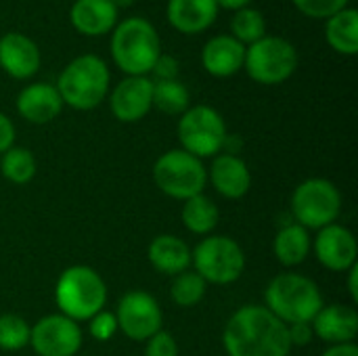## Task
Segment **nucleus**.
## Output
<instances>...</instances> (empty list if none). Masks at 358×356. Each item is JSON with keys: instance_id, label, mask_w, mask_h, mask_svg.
I'll use <instances>...</instances> for the list:
<instances>
[{"instance_id": "f257e3e1", "label": "nucleus", "mask_w": 358, "mask_h": 356, "mask_svg": "<svg viewBox=\"0 0 358 356\" xmlns=\"http://www.w3.org/2000/svg\"><path fill=\"white\" fill-rule=\"evenodd\" d=\"M222 344L229 356H287L292 350L287 325L258 304L241 306L229 317Z\"/></svg>"}, {"instance_id": "f03ea898", "label": "nucleus", "mask_w": 358, "mask_h": 356, "mask_svg": "<svg viewBox=\"0 0 358 356\" xmlns=\"http://www.w3.org/2000/svg\"><path fill=\"white\" fill-rule=\"evenodd\" d=\"M266 308L285 325L313 323L317 313L325 306L317 283L298 273L277 275L264 292Z\"/></svg>"}, {"instance_id": "7ed1b4c3", "label": "nucleus", "mask_w": 358, "mask_h": 356, "mask_svg": "<svg viewBox=\"0 0 358 356\" xmlns=\"http://www.w3.org/2000/svg\"><path fill=\"white\" fill-rule=\"evenodd\" d=\"M162 55L157 29L143 17H128L113 27L111 57L115 65L128 76L151 73Z\"/></svg>"}, {"instance_id": "20e7f679", "label": "nucleus", "mask_w": 358, "mask_h": 356, "mask_svg": "<svg viewBox=\"0 0 358 356\" xmlns=\"http://www.w3.org/2000/svg\"><path fill=\"white\" fill-rule=\"evenodd\" d=\"M55 300L63 317L76 323L90 321L107 302V285L94 269L76 264L57 279Z\"/></svg>"}, {"instance_id": "39448f33", "label": "nucleus", "mask_w": 358, "mask_h": 356, "mask_svg": "<svg viewBox=\"0 0 358 356\" xmlns=\"http://www.w3.org/2000/svg\"><path fill=\"white\" fill-rule=\"evenodd\" d=\"M107 63L96 55H80L65 65L59 76L57 90L63 105L78 111H90L99 107L109 90Z\"/></svg>"}, {"instance_id": "423d86ee", "label": "nucleus", "mask_w": 358, "mask_h": 356, "mask_svg": "<svg viewBox=\"0 0 358 356\" xmlns=\"http://www.w3.org/2000/svg\"><path fill=\"white\" fill-rule=\"evenodd\" d=\"M153 180L168 197L187 201L203 193L208 185V170L199 157L182 149H170L153 164Z\"/></svg>"}, {"instance_id": "0eeeda50", "label": "nucleus", "mask_w": 358, "mask_h": 356, "mask_svg": "<svg viewBox=\"0 0 358 356\" xmlns=\"http://www.w3.org/2000/svg\"><path fill=\"white\" fill-rule=\"evenodd\" d=\"M191 264L206 283L229 285L243 275L245 254L233 237L208 235L191 252Z\"/></svg>"}, {"instance_id": "6e6552de", "label": "nucleus", "mask_w": 358, "mask_h": 356, "mask_svg": "<svg viewBox=\"0 0 358 356\" xmlns=\"http://www.w3.org/2000/svg\"><path fill=\"white\" fill-rule=\"evenodd\" d=\"M243 67L254 82L275 86L294 76L298 67V50L281 36H264L245 48Z\"/></svg>"}, {"instance_id": "1a4fd4ad", "label": "nucleus", "mask_w": 358, "mask_h": 356, "mask_svg": "<svg viewBox=\"0 0 358 356\" xmlns=\"http://www.w3.org/2000/svg\"><path fill=\"white\" fill-rule=\"evenodd\" d=\"M227 124L210 105L189 107L178 120V141L182 151L203 159L216 157L227 145Z\"/></svg>"}, {"instance_id": "9d476101", "label": "nucleus", "mask_w": 358, "mask_h": 356, "mask_svg": "<svg viewBox=\"0 0 358 356\" xmlns=\"http://www.w3.org/2000/svg\"><path fill=\"white\" fill-rule=\"evenodd\" d=\"M292 212L304 229H323L338 220L342 193L327 178H308L292 193Z\"/></svg>"}, {"instance_id": "9b49d317", "label": "nucleus", "mask_w": 358, "mask_h": 356, "mask_svg": "<svg viewBox=\"0 0 358 356\" xmlns=\"http://www.w3.org/2000/svg\"><path fill=\"white\" fill-rule=\"evenodd\" d=\"M117 329L132 342H147L162 329L164 315L157 300L141 290L128 292L117 302Z\"/></svg>"}, {"instance_id": "f8f14e48", "label": "nucleus", "mask_w": 358, "mask_h": 356, "mask_svg": "<svg viewBox=\"0 0 358 356\" xmlns=\"http://www.w3.org/2000/svg\"><path fill=\"white\" fill-rule=\"evenodd\" d=\"M29 346L38 356H76L82 348V329L61 313L46 315L29 329Z\"/></svg>"}, {"instance_id": "ddd939ff", "label": "nucleus", "mask_w": 358, "mask_h": 356, "mask_svg": "<svg viewBox=\"0 0 358 356\" xmlns=\"http://www.w3.org/2000/svg\"><path fill=\"white\" fill-rule=\"evenodd\" d=\"M315 256L317 260L334 273H348L357 264V237L350 229L334 222L319 229L315 237Z\"/></svg>"}, {"instance_id": "4468645a", "label": "nucleus", "mask_w": 358, "mask_h": 356, "mask_svg": "<svg viewBox=\"0 0 358 356\" xmlns=\"http://www.w3.org/2000/svg\"><path fill=\"white\" fill-rule=\"evenodd\" d=\"M109 105L120 122L143 120L153 107V80L147 76H128L111 92Z\"/></svg>"}, {"instance_id": "2eb2a0df", "label": "nucleus", "mask_w": 358, "mask_h": 356, "mask_svg": "<svg viewBox=\"0 0 358 356\" xmlns=\"http://www.w3.org/2000/svg\"><path fill=\"white\" fill-rule=\"evenodd\" d=\"M0 67L15 80H27L40 69L38 44L19 34L8 31L0 38Z\"/></svg>"}, {"instance_id": "dca6fc26", "label": "nucleus", "mask_w": 358, "mask_h": 356, "mask_svg": "<svg viewBox=\"0 0 358 356\" xmlns=\"http://www.w3.org/2000/svg\"><path fill=\"white\" fill-rule=\"evenodd\" d=\"M310 327L317 338L331 346L350 344L358 334V313L346 304H329L317 313Z\"/></svg>"}, {"instance_id": "f3484780", "label": "nucleus", "mask_w": 358, "mask_h": 356, "mask_svg": "<svg viewBox=\"0 0 358 356\" xmlns=\"http://www.w3.org/2000/svg\"><path fill=\"white\" fill-rule=\"evenodd\" d=\"M208 178L212 187L227 199H241L252 187V172L248 164L233 153L216 155L210 166Z\"/></svg>"}, {"instance_id": "a211bd4d", "label": "nucleus", "mask_w": 358, "mask_h": 356, "mask_svg": "<svg viewBox=\"0 0 358 356\" xmlns=\"http://www.w3.org/2000/svg\"><path fill=\"white\" fill-rule=\"evenodd\" d=\"M63 109L61 94L57 86L46 82H36L25 86L17 94V111L29 124H48Z\"/></svg>"}, {"instance_id": "6ab92c4d", "label": "nucleus", "mask_w": 358, "mask_h": 356, "mask_svg": "<svg viewBox=\"0 0 358 356\" xmlns=\"http://www.w3.org/2000/svg\"><path fill=\"white\" fill-rule=\"evenodd\" d=\"M245 61V46L233 36H216L201 50V65L214 78L235 76Z\"/></svg>"}, {"instance_id": "aec40b11", "label": "nucleus", "mask_w": 358, "mask_h": 356, "mask_svg": "<svg viewBox=\"0 0 358 356\" xmlns=\"http://www.w3.org/2000/svg\"><path fill=\"white\" fill-rule=\"evenodd\" d=\"M168 21L180 34L206 31L218 15L216 0H168Z\"/></svg>"}, {"instance_id": "412c9836", "label": "nucleus", "mask_w": 358, "mask_h": 356, "mask_svg": "<svg viewBox=\"0 0 358 356\" xmlns=\"http://www.w3.org/2000/svg\"><path fill=\"white\" fill-rule=\"evenodd\" d=\"M71 25L84 36H103L117 25V8L111 0H76L69 10Z\"/></svg>"}, {"instance_id": "4be33fe9", "label": "nucleus", "mask_w": 358, "mask_h": 356, "mask_svg": "<svg viewBox=\"0 0 358 356\" xmlns=\"http://www.w3.org/2000/svg\"><path fill=\"white\" fill-rule=\"evenodd\" d=\"M151 266L162 273L176 277L191 266V248L174 235H157L147 250Z\"/></svg>"}, {"instance_id": "5701e85b", "label": "nucleus", "mask_w": 358, "mask_h": 356, "mask_svg": "<svg viewBox=\"0 0 358 356\" xmlns=\"http://www.w3.org/2000/svg\"><path fill=\"white\" fill-rule=\"evenodd\" d=\"M310 248H313V241H310L308 229H304L298 222L285 225L283 229H279V233L275 235V241H273L275 258L283 266H298V264H302L308 258Z\"/></svg>"}, {"instance_id": "b1692460", "label": "nucleus", "mask_w": 358, "mask_h": 356, "mask_svg": "<svg viewBox=\"0 0 358 356\" xmlns=\"http://www.w3.org/2000/svg\"><path fill=\"white\" fill-rule=\"evenodd\" d=\"M325 38L329 46L342 55H357L358 50V13L346 6L327 19Z\"/></svg>"}, {"instance_id": "393cba45", "label": "nucleus", "mask_w": 358, "mask_h": 356, "mask_svg": "<svg viewBox=\"0 0 358 356\" xmlns=\"http://www.w3.org/2000/svg\"><path fill=\"white\" fill-rule=\"evenodd\" d=\"M180 218L185 229L193 235H210L220 220V210L208 195L201 193L185 201Z\"/></svg>"}, {"instance_id": "a878e982", "label": "nucleus", "mask_w": 358, "mask_h": 356, "mask_svg": "<svg viewBox=\"0 0 358 356\" xmlns=\"http://www.w3.org/2000/svg\"><path fill=\"white\" fill-rule=\"evenodd\" d=\"M153 107L166 115H182L189 109V90L180 80H153Z\"/></svg>"}, {"instance_id": "bb28decb", "label": "nucleus", "mask_w": 358, "mask_h": 356, "mask_svg": "<svg viewBox=\"0 0 358 356\" xmlns=\"http://www.w3.org/2000/svg\"><path fill=\"white\" fill-rule=\"evenodd\" d=\"M0 172L13 185H27L36 176V157L29 149L10 147L0 157Z\"/></svg>"}, {"instance_id": "cd10ccee", "label": "nucleus", "mask_w": 358, "mask_h": 356, "mask_svg": "<svg viewBox=\"0 0 358 356\" xmlns=\"http://www.w3.org/2000/svg\"><path fill=\"white\" fill-rule=\"evenodd\" d=\"M231 29H233V38L245 46V44H254L266 36V21L258 8L245 6V8L235 10L233 21H231Z\"/></svg>"}, {"instance_id": "c85d7f7f", "label": "nucleus", "mask_w": 358, "mask_h": 356, "mask_svg": "<svg viewBox=\"0 0 358 356\" xmlns=\"http://www.w3.org/2000/svg\"><path fill=\"white\" fill-rule=\"evenodd\" d=\"M206 287H208V283L195 271H185L174 277V281L170 285V298L174 300L176 306L191 308L203 300Z\"/></svg>"}, {"instance_id": "c756f323", "label": "nucleus", "mask_w": 358, "mask_h": 356, "mask_svg": "<svg viewBox=\"0 0 358 356\" xmlns=\"http://www.w3.org/2000/svg\"><path fill=\"white\" fill-rule=\"evenodd\" d=\"M29 325L19 315H0V350L17 353L29 344Z\"/></svg>"}, {"instance_id": "7c9ffc66", "label": "nucleus", "mask_w": 358, "mask_h": 356, "mask_svg": "<svg viewBox=\"0 0 358 356\" xmlns=\"http://www.w3.org/2000/svg\"><path fill=\"white\" fill-rule=\"evenodd\" d=\"M296 8L313 19H329L348 6V0H294Z\"/></svg>"}, {"instance_id": "2f4dec72", "label": "nucleus", "mask_w": 358, "mask_h": 356, "mask_svg": "<svg viewBox=\"0 0 358 356\" xmlns=\"http://www.w3.org/2000/svg\"><path fill=\"white\" fill-rule=\"evenodd\" d=\"M88 329H90V336L96 340V342H107L111 340L120 329H117V319L113 313H107V311H101L96 313L90 321H88Z\"/></svg>"}, {"instance_id": "473e14b6", "label": "nucleus", "mask_w": 358, "mask_h": 356, "mask_svg": "<svg viewBox=\"0 0 358 356\" xmlns=\"http://www.w3.org/2000/svg\"><path fill=\"white\" fill-rule=\"evenodd\" d=\"M145 356H178V346H176V340L159 329L155 336H151L147 340V346H145Z\"/></svg>"}, {"instance_id": "72a5a7b5", "label": "nucleus", "mask_w": 358, "mask_h": 356, "mask_svg": "<svg viewBox=\"0 0 358 356\" xmlns=\"http://www.w3.org/2000/svg\"><path fill=\"white\" fill-rule=\"evenodd\" d=\"M178 61L172 55H159V59L155 61L151 73L155 76V80H176L178 78Z\"/></svg>"}, {"instance_id": "f704fd0d", "label": "nucleus", "mask_w": 358, "mask_h": 356, "mask_svg": "<svg viewBox=\"0 0 358 356\" xmlns=\"http://www.w3.org/2000/svg\"><path fill=\"white\" fill-rule=\"evenodd\" d=\"M287 334H289L292 346H306L315 338L310 323H294V325H287Z\"/></svg>"}, {"instance_id": "c9c22d12", "label": "nucleus", "mask_w": 358, "mask_h": 356, "mask_svg": "<svg viewBox=\"0 0 358 356\" xmlns=\"http://www.w3.org/2000/svg\"><path fill=\"white\" fill-rule=\"evenodd\" d=\"M13 143H15V126L4 113H0V155L8 151Z\"/></svg>"}, {"instance_id": "e433bc0d", "label": "nucleus", "mask_w": 358, "mask_h": 356, "mask_svg": "<svg viewBox=\"0 0 358 356\" xmlns=\"http://www.w3.org/2000/svg\"><path fill=\"white\" fill-rule=\"evenodd\" d=\"M321 356H358V346L355 342H350V344H336V346L327 348Z\"/></svg>"}, {"instance_id": "4c0bfd02", "label": "nucleus", "mask_w": 358, "mask_h": 356, "mask_svg": "<svg viewBox=\"0 0 358 356\" xmlns=\"http://www.w3.org/2000/svg\"><path fill=\"white\" fill-rule=\"evenodd\" d=\"M350 279H348V292H350V298L358 302V283H357V277H358V264H355L350 271Z\"/></svg>"}, {"instance_id": "58836bf2", "label": "nucleus", "mask_w": 358, "mask_h": 356, "mask_svg": "<svg viewBox=\"0 0 358 356\" xmlns=\"http://www.w3.org/2000/svg\"><path fill=\"white\" fill-rule=\"evenodd\" d=\"M250 2H252V0H216L218 8L222 6V8H229V10H239V8H245V6H250Z\"/></svg>"}, {"instance_id": "ea45409f", "label": "nucleus", "mask_w": 358, "mask_h": 356, "mask_svg": "<svg viewBox=\"0 0 358 356\" xmlns=\"http://www.w3.org/2000/svg\"><path fill=\"white\" fill-rule=\"evenodd\" d=\"M136 0H111V4L120 10V8H128V6H132Z\"/></svg>"}]
</instances>
